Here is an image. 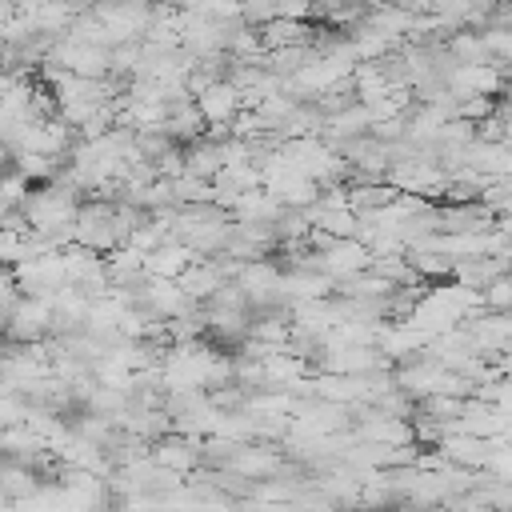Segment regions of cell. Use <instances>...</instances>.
<instances>
[{"instance_id": "obj_1", "label": "cell", "mask_w": 512, "mask_h": 512, "mask_svg": "<svg viewBox=\"0 0 512 512\" xmlns=\"http://www.w3.org/2000/svg\"><path fill=\"white\" fill-rule=\"evenodd\" d=\"M116 204L108 196H96V200H80L76 204V216H72V244H84L92 252H112L116 248Z\"/></svg>"}, {"instance_id": "obj_2", "label": "cell", "mask_w": 512, "mask_h": 512, "mask_svg": "<svg viewBox=\"0 0 512 512\" xmlns=\"http://www.w3.org/2000/svg\"><path fill=\"white\" fill-rule=\"evenodd\" d=\"M12 276H16V288L20 296H40V300H52L68 280H64V260L60 252H36V256H24L12 264Z\"/></svg>"}, {"instance_id": "obj_3", "label": "cell", "mask_w": 512, "mask_h": 512, "mask_svg": "<svg viewBox=\"0 0 512 512\" xmlns=\"http://www.w3.org/2000/svg\"><path fill=\"white\" fill-rule=\"evenodd\" d=\"M48 312L52 304L40 296H16L8 320H4V340L8 344H44L48 340Z\"/></svg>"}, {"instance_id": "obj_4", "label": "cell", "mask_w": 512, "mask_h": 512, "mask_svg": "<svg viewBox=\"0 0 512 512\" xmlns=\"http://www.w3.org/2000/svg\"><path fill=\"white\" fill-rule=\"evenodd\" d=\"M196 108H200V116H204V124L212 128V136H228V128H232V120L240 116V88L236 84H228V80H216V84H208V88H200L196 96Z\"/></svg>"}, {"instance_id": "obj_5", "label": "cell", "mask_w": 512, "mask_h": 512, "mask_svg": "<svg viewBox=\"0 0 512 512\" xmlns=\"http://www.w3.org/2000/svg\"><path fill=\"white\" fill-rule=\"evenodd\" d=\"M224 168V136L200 132L196 140L184 144V172L196 180H212Z\"/></svg>"}, {"instance_id": "obj_6", "label": "cell", "mask_w": 512, "mask_h": 512, "mask_svg": "<svg viewBox=\"0 0 512 512\" xmlns=\"http://www.w3.org/2000/svg\"><path fill=\"white\" fill-rule=\"evenodd\" d=\"M164 132L176 140V144H188V140H196L208 124H204V116H200V108H196V100H180V104H172V108H164Z\"/></svg>"}, {"instance_id": "obj_7", "label": "cell", "mask_w": 512, "mask_h": 512, "mask_svg": "<svg viewBox=\"0 0 512 512\" xmlns=\"http://www.w3.org/2000/svg\"><path fill=\"white\" fill-rule=\"evenodd\" d=\"M192 260V252L180 244V240H160L152 252H144V268L152 272V276H168V280H176L180 276V268Z\"/></svg>"}, {"instance_id": "obj_8", "label": "cell", "mask_w": 512, "mask_h": 512, "mask_svg": "<svg viewBox=\"0 0 512 512\" xmlns=\"http://www.w3.org/2000/svg\"><path fill=\"white\" fill-rule=\"evenodd\" d=\"M480 40H484V52H488L492 64L512 56V32L508 28H480Z\"/></svg>"}, {"instance_id": "obj_9", "label": "cell", "mask_w": 512, "mask_h": 512, "mask_svg": "<svg viewBox=\"0 0 512 512\" xmlns=\"http://www.w3.org/2000/svg\"><path fill=\"white\" fill-rule=\"evenodd\" d=\"M24 260V228H12V224H0V264H16Z\"/></svg>"}, {"instance_id": "obj_10", "label": "cell", "mask_w": 512, "mask_h": 512, "mask_svg": "<svg viewBox=\"0 0 512 512\" xmlns=\"http://www.w3.org/2000/svg\"><path fill=\"white\" fill-rule=\"evenodd\" d=\"M272 12L288 20H308V0H272Z\"/></svg>"}, {"instance_id": "obj_11", "label": "cell", "mask_w": 512, "mask_h": 512, "mask_svg": "<svg viewBox=\"0 0 512 512\" xmlns=\"http://www.w3.org/2000/svg\"><path fill=\"white\" fill-rule=\"evenodd\" d=\"M16 4H20V0H0V28H4V24L16 16Z\"/></svg>"}, {"instance_id": "obj_12", "label": "cell", "mask_w": 512, "mask_h": 512, "mask_svg": "<svg viewBox=\"0 0 512 512\" xmlns=\"http://www.w3.org/2000/svg\"><path fill=\"white\" fill-rule=\"evenodd\" d=\"M0 60H4V32H0Z\"/></svg>"}, {"instance_id": "obj_13", "label": "cell", "mask_w": 512, "mask_h": 512, "mask_svg": "<svg viewBox=\"0 0 512 512\" xmlns=\"http://www.w3.org/2000/svg\"><path fill=\"white\" fill-rule=\"evenodd\" d=\"M372 4H384V0H372Z\"/></svg>"}]
</instances>
